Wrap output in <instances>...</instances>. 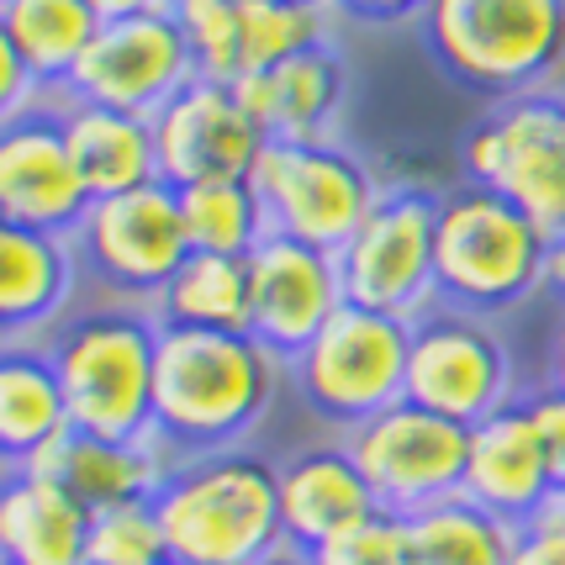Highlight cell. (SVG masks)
I'll use <instances>...</instances> for the list:
<instances>
[{"label": "cell", "mask_w": 565, "mask_h": 565, "mask_svg": "<svg viewBox=\"0 0 565 565\" xmlns=\"http://www.w3.org/2000/svg\"><path fill=\"white\" fill-rule=\"evenodd\" d=\"M280 354L254 333L164 328L159 333V386L153 423L180 455L233 449L270 413L280 392Z\"/></svg>", "instance_id": "6da1fadb"}, {"label": "cell", "mask_w": 565, "mask_h": 565, "mask_svg": "<svg viewBox=\"0 0 565 565\" xmlns=\"http://www.w3.org/2000/svg\"><path fill=\"white\" fill-rule=\"evenodd\" d=\"M153 508L174 565H259L286 550L280 466L244 444L185 455Z\"/></svg>", "instance_id": "7a4b0ae2"}, {"label": "cell", "mask_w": 565, "mask_h": 565, "mask_svg": "<svg viewBox=\"0 0 565 565\" xmlns=\"http://www.w3.org/2000/svg\"><path fill=\"white\" fill-rule=\"evenodd\" d=\"M159 333L164 322L143 307L70 312L53 328L43 349L64 381L70 428L106 434V439H143L159 428L153 423Z\"/></svg>", "instance_id": "3957f363"}, {"label": "cell", "mask_w": 565, "mask_h": 565, "mask_svg": "<svg viewBox=\"0 0 565 565\" xmlns=\"http://www.w3.org/2000/svg\"><path fill=\"white\" fill-rule=\"evenodd\" d=\"M423 43L476 96H534L565 64V0H434L423 11Z\"/></svg>", "instance_id": "277c9868"}, {"label": "cell", "mask_w": 565, "mask_h": 565, "mask_svg": "<svg viewBox=\"0 0 565 565\" xmlns=\"http://www.w3.org/2000/svg\"><path fill=\"white\" fill-rule=\"evenodd\" d=\"M550 248L555 238L529 222L513 201L487 185H455L439 196L434 227V275L439 296L466 312H502L550 286Z\"/></svg>", "instance_id": "5b68a950"}, {"label": "cell", "mask_w": 565, "mask_h": 565, "mask_svg": "<svg viewBox=\"0 0 565 565\" xmlns=\"http://www.w3.org/2000/svg\"><path fill=\"white\" fill-rule=\"evenodd\" d=\"M407 354L413 322L344 301L318 339L291 360V381L318 418L360 428L407 396Z\"/></svg>", "instance_id": "8992f818"}, {"label": "cell", "mask_w": 565, "mask_h": 565, "mask_svg": "<svg viewBox=\"0 0 565 565\" xmlns=\"http://www.w3.org/2000/svg\"><path fill=\"white\" fill-rule=\"evenodd\" d=\"M460 170L470 185H487L513 201L529 222L561 244L565 238V100L513 96L466 132Z\"/></svg>", "instance_id": "52a82bcc"}, {"label": "cell", "mask_w": 565, "mask_h": 565, "mask_svg": "<svg viewBox=\"0 0 565 565\" xmlns=\"http://www.w3.org/2000/svg\"><path fill=\"white\" fill-rule=\"evenodd\" d=\"M254 191L265 201L270 233L301 238L318 248H339L365 227L375 201L386 196L375 174L339 143H270L254 164Z\"/></svg>", "instance_id": "ba28073f"}, {"label": "cell", "mask_w": 565, "mask_h": 565, "mask_svg": "<svg viewBox=\"0 0 565 565\" xmlns=\"http://www.w3.org/2000/svg\"><path fill=\"white\" fill-rule=\"evenodd\" d=\"M349 455L370 481L375 502L396 518H413L444 497L466 487L470 428L455 418H439L418 402H392L386 413L349 428Z\"/></svg>", "instance_id": "9c48e42d"}, {"label": "cell", "mask_w": 565, "mask_h": 565, "mask_svg": "<svg viewBox=\"0 0 565 565\" xmlns=\"http://www.w3.org/2000/svg\"><path fill=\"white\" fill-rule=\"evenodd\" d=\"M74 248H79V265L106 291L153 301L170 286V275L191 259L180 191L170 180H153V185H138L122 196L90 201L85 222L74 227Z\"/></svg>", "instance_id": "30bf717a"}, {"label": "cell", "mask_w": 565, "mask_h": 565, "mask_svg": "<svg viewBox=\"0 0 565 565\" xmlns=\"http://www.w3.org/2000/svg\"><path fill=\"white\" fill-rule=\"evenodd\" d=\"M434 227H439V196H428L418 185L386 191L365 217V227L339 248V275H344L349 301L418 322L428 301L439 296Z\"/></svg>", "instance_id": "8fae6325"}, {"label": "cell", "mask_w": 565, "mask_h": 565, "mask_svg": "<svg viewBox=\"0 0 565 565\" xmlns=\"http://www.w3.org/2000/svg\"><path fill=\"white\" fill-rule=\"evenodd\" d=\"M407 402H418L439 418L476 428L502 407H513V354L481 322V312H423L413 322L407 354Z\"/></svg>", "instance_id": "7c38bea8"}, {"label": "cell", "mask_w": 565, "mask_h": 565, "mask_svg": "<svg viewBox=\"0 0 565 565\" xmlns=\"http://www.w3.org/2000/svg\"><path fill=\"white\" fill-rule=\"evenodd\" d=\"M191 79H201L185 32L174 26L170 11H148V17H122V22H100L96 43L70 74V96L159 117Z\"/></svg>", "instance_id": "4fadbf2b"}, {"label": "cell", "mask_w": 565, "mask_h": 565, "mask_svg": "<svg viewBox=\"0 0 565 565\" xmlns=\"http://www.w3.org/2000/svg\"><path fill=\"white\" fill-rule=\"evenodd\" d=\"M339 254L270 233L248 254V333L291 365L318 339L328 318L344 307Z\"/></svg>", "instance_id": "5bb4252c"}, {"label": "cell", "mask_w": 565, "mask_h": 565, "mask_svg": "<svg viewBox=\"0 0 565 565\" xmlns=\"http://www.w3.org/2000/svg\"><path fill=\"white\" fill-rule=\"evenodd\" d=\"M159 138V170L170 185L196 180H248L270 132L248 111L233 79H191L180 96L153 117Z\"/></svg>", "instance_id": "9a60e30c"}, {"label": "cell", "mask_w": 565, "mask_h": 565, "mask_svg": "<svg viewBox=\"0 0 565 565\" xmlns=\"http://www.w3.org/2000/svg\"><path fill=\"white\" fill-rule=\"evenodd\" d=\"M90 201L96 196L79 180L58 106H38L0 127V222L74 238Z\"/></svg>", "instance_id": "2e32d148"}, {"label": "cell", "mask_w": 565, "mask_h": 565, "mask_svg": "<svg viewBox=\"0 0 565 565\" xmlns=\"http://www.w3.org/2000/svg\"><path fill=\"white\" fill-rule=\"evenodd\" d=\"M180 460L185 455L159 428L143 439H106V434L64 428L58 439L43 444L17 470H32L53 487H64L85 513H106V508H122V502H153Z\"/></svg>", "instance_id": "e0dca14e"}, {"label": "cell", "mask_w": 565, "mask_h": 565, "mask_svg": "<svg viewBox=\"0 0 565 565\" xmlns=\"http://www.w3.org/2000/svg\"><path fill=\"white\" fill-rule=\"evenodd\" d=\"M460 492L470 502H481L487 513L508 518L513 529L534 523L540 508L555 497V470H550L544 434L534 423L529 396H518L513 407H502V413L470 428V460Z\"/></svg>", "instance_id": "ac0fdd59"}, {"label": "cell", "mask_w": 565, "mask_h": 565, "mask_svg": "<svg viewBox=\"0 0 565 565\" xmlns=\"http://www.w3.org/2000/svg\"><path fill=\"white\" fill-rule=\"evenodd\" d=\"M74 286H79V248H74L70 233L0 222V322H6V344H43V333H53L74 307Z\"/></svg>", "instance_id": "d6986e66"}, {"label": "cell", "mask_w": 565, "mask_h": 565, "mask_svg": "<svg viewBox=\"0 0 565 565\" xmlns=\"http://www.w3.org/2000/svg\"><path fill=\"white\" fill-rule=\"evenodd\" d=\"M233 85L248 100V111L259 117V127L270 132V143H322L328 127L339 122L349 70L333 43H318L265 74H244Z\"/></svg>", "instance_id": "ffe728a7"}, {"label": "cell", "mask_w": 565, "mask_h": 565, "mask_svg": "<svg viewBox=\"0 0 565 565\" xmlns=\"http://www.w3.org/2000/svg\"><path fill=\"white\" fill-rule=\"evenodd\" d=\"M381 508L370 481L360 476L349 444H318L301 449L280 466V523H286V544L296 550H318L322 540L344 534L349 523H360Z\"/></svg>", "instance_id": "44dd1931"}, {"label": "cell", "mask_w": 565, "mask_h": 565, "mask_svg": "<svg viewBox=\"0 0 565 565\" xmlns=\"http://www.w3.org/2000/svg\"><path fill=\"white\" fill-rule=\"evenodd\" d=\"M58 122H64L70 153H74V164H79V180H85V191L96 201L164 180L153 117H138V111H117V106H96V100L70 96L58 106Z\"/></svg>", "instance_id": "7402d4cb"}, {"label": "cell", "mask_w": 565, "mask_h": 565, "mask_svg": "<svg viewBox=\"0 0 565 565\" xmlns=\"http://www.w3.org/2000/svg\"><path fill=\"white\" fill-rule=\"evenodd\" d=\"M0 561L90 565V513L43 476L6 470V487H0Z\"/></svg>", "instance_id": "603a6c76"}, {"label": "cell", "mask_w": 565, "mask_h": 565, "mask_svg": "<svg viewBox=\"0 0 565 565\" xmlns=\"http://www.w3.org/2000/svg\"><path fill=\"white\" fill-rule=\"evenodd\" d=\"M70 428L64 381L43 344H6L0 354V455L6 470L26 466L43 444Z\"/></svg>", "instance_id": "cb8c5ba5"}, {"label": "cell", "mask_w": 565, "mask_h": 565, "mask_svg": "<svg viewBox=\"0 0 565 565\" xmlns=\"http://www.w3.org/2000/svg\"><path fill=\"white\" fill-rule=\"evenodd\" d=\"M100 17L90 0H0V43L49 90L70 85L74 64L96 43Z\"/></svg>", "instance_id": "d4e9b609"}, {"label": "cell", "mask_w": 565, "mask_h": 565, "mask_svg": "<svg viewBox=\"0 0 565 565\" xmlns=\"http://www.w3.org/2000/svg\"><path fill=\"white\" fill-rule=\"evenodd\" d=\"M153 318L164 328H212V333H248V259L201 254L170 275V286L153 296Z\"/></svg>", "instance_id": "484cf974"}, {"label": "cell", "mask_w": 565, "mask_h": 565, "mask_svg": "<svg viewBox=\"0 0 565 565\" xmlns=\"http://www.w3.org/2000/svg\"><path fill=\"white\" fill-rule=\"evenodd\" d=\"M407 523V555L413 565H508L518 529L508 518L487 513L466 492L444 497L423 513L402 518Z\"/></svg>", "instance_id": "4316f807"}, {"label": "cell", "mask_w": 565, "mask_h": 565, "mask_svg": "<svg viewBox=\"0 0 565 565\" xmlns=\"http://www.w3.org/2000/svg\"><path fill=\"white\" fill-rule=\"evenodd\" d=\"M174 191H180L191 248H201V254L248 259L270 238L265 201L254 191V180H196V185H174Z\"/></svg>", "instance_id": "83f0119b"}, {"label": "cell", "mask_w": 565, "mask_h": 565, "mask_svg": "<svg viewBox=\"0 0 565 565\" xmlns=\"http://www.w3.org/2000/svg\"><path fill=\"white\" fill-rule=\"evenodd\" d=\"M328 43V6L318 0H244V32H238V79L265 74L296 53Z\"/></svg>", "instance_id": "f1b7e54d"}, {"label": "cell", "mask_w": 565, "mask_h": 565, "mask_svg": "<svg viewBox=\"0 0 565 565\" xmlns=\"http://www.w3.org/2000/svg\"><path fill=\"white\" fill-rule=\"evenodd\" d=\"M170 17L191 43L201 79H238L244 0H170Z\"/></svg>", "instance_id": "f546056e"}, {"label": "cell", "mask_w": 565, "mask_h": 565, "mask_svg": "<svg viewBox=\"0 0 565 565\" xmlns=\"http://www.w3.org/2000/svg\"><path fill=\"white\" fill-rule=\"evenodd\" d=\"M170 540L153 502H122L90 513V565H164Z\"/></svg>", "instance_id": "4dcf8cb0"}, {"label": "cell", "mask_w": 565, "mask_h": 565, "mask_svg": "<svg viewBox=\"0 0 565 565\" xmlns=\"http://www.w3.org/2000/svg\"><path fill=\"white\" fill-rule=\"evenodd\" d=\"M312 565H413L407 555V523L386 508H375L370 518L349 523L344 534L322 540L312 550Z\"/></svg>", "instance_id": "1f68e13d"}, {"label": "cell", "mask_w": 565, "mask_h": 565, "mask_svg": "<svg viewBox=\"0 0 565 565\" xmlns=\"http://www.w3.org/2000/svg\"><path fill=\"white\" fill-rule=\"evenodd\" d=\"M43 90H49V85L0 43V122H17L26 111H38V106H43Z\"/></svg>", "instance_id": "d6a6232c"}, {"label": "cell", "mask_w": 565, "mask_h": 565, "mask_svg": "<svg viewBox=\"0 0 565 565\" xmlns=\"http://www.w3.org/2000/svg\"><path fill=\"white\" fill-rule=\"evenodd\" d=\"M529 407H534V423H540L544 434V455H550V470H555V492H565V392H540L529 396Z\"/></svg>", "instance_id": "836d02e7"}, {"label": "cell", "mask_w": 565, "mask_h": 565, "mask_svg": "<svg viewBox=\"0 0 565 565\" xmlns=\"http://www.w3.org/2000/svg\"><path fill=\"white\" fill-rule=\"evenodd\" d=\"M344 17L354 22H370V26H402V22H423V11L434 0H333Z\"/></svg>", "instance_id": "e575fe53"}, {"label": "cell", "mask_w": 565, "mask_h": 565, "mask_svg": "<svg viewBox=\"0 0 565 565\" xmlns=\"http://www.w3.org/2000/svg\"><path fill=\"white\" fill-rule=\"evenodd\" d=\"M508 565H565V540L550 534V529H540V523H523Z\"/></svg>", "instance_id": "d590c367"}, {"label": "cell", "mask_w": 565, "mask_h": 565, "mask_svg": "<svg viewBox=\"0 0 565 565\" xmlns=\"http://www.w3.org/2000/svg\"><path fill=\"white\" fill-rule=\"evenodd\" d=\"M100 22H122V17H148V11H170V0H90Z\"/></svg>", "instance_id": "8d00e7d4"}, {"label": "cell", "mask_w": 565, "mask_h": 565, "mask_svg": "<svg viewBox=\"0 0 565 565\" xmlns=\"http://www.w3.org/2000/svg\"><path fill=\"white\" fill-rule=\"evenodd\" d=\"M544 386L550 392H565V318L555 328V339H550V360H544Z\"/></svg>", "instance_id": "74e56055"}, {"label": "cell", "mask_w": 565, "mask_h": 565, "mask_svg": "<svg viewBox=\"0 0 565 565\" xmlns=\"http://www.w3.org/2000/svg\"><path fill=\"white\" fill-rule=\"evenodd\" d=\"M534 523H540V529H550V534H561V540H565V492L550 497V502L540 508V518H534Z\"/></svg>", "instance_id": "f35d334b"}, {"label": "cell", "mask_w": 565, "mask_h": 565, "mask_svg": "<svg viewBox=\"0 0 565 565\" xmlns=\"http://www.w3.org/2000/svg\"><path fill=\"white\" fill-rule=\"evenodd\" d=\"M550 286L565 296V238L555 248H550Z\"/></svg>", "instance_id": "ab89813d"}, {"label": "cell", "mask_w": 565, "mask_h": 565, "mask_svg": "<svg viewBox=\"0 0 565 565\" xmlns=\"http://www.w3.org/2000/svg\"><path fill=\"white\" fill-rule=\"evenodd\" d=\"M259 565H312V555H307V550H296V544H286V550H275L270 561H259Z\"/></svg>", "instance_id": "60d3db41"}, {"label": "cell", "mask_w": 565, "mask_h": 565, "mask_svg": "<svg viewBox=\"0 0 565 565\" xmlns=\"http://www.w3.org/2000/svg\"><path fill=\"white\" fill-rule=\"evenodd\" d=\"M318 6H333V0H318Z\"/></svg>", "instance_id": "b9f144b4"}, {"label": "cell", "mask_w": 565, "mask_h": 565, "mask_svg": "<svg viewBox=\"0 0 565 565\" xmlns=\"http://www.w3.org/2000/svg\"><path fill=\"white\" fill-rule=\"evenodd\" d=\"M164 565H174V561H164Z\"/></svg>", "instance_id": "7bdbcfd3"}]
</instances>
